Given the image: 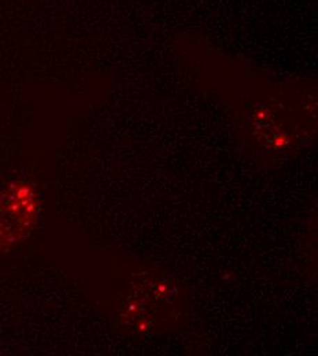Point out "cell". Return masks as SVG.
Wrapping results in <instances>:
<instances>
[{"mask_svg":"<svg viewBox=\"0 0 318 356\" xmlns=\"http://www.w3.org/2000/svg\"><path fill=\"white\" fill-rule=\"evenodd\" d=\"M40 210L35 186L15 181L0 191V251L29 236Z\"/></svg>","mask_w":318,"mask_h":356,"instance_id":"cell-1","label":"cell"}]
</instances>
